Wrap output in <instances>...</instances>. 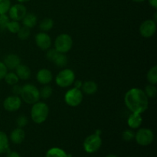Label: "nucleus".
Instances as JSON below:
<instances>
[{
	"label": "nucleus",
	"instance_id": "1",
	"mask_svg": "<svg viewBox=\"0 0 157 157\" xmlns=\"http://www.w3.org/2000/svg\"><path fill=\"white\" fill-rule=\"evenodd\" d=\"M124 103L132 113H144L149 106L148 98L144 90L136 87L131 88L126 93Z\"/></svg>",
	"mask_w": 157,
	"mask_h": 157
},
{
	"label": "nucleus",
	"instance_id": "2",
	"mask_svg": "<svg viewBox=\"0 0 157 157\" xmlns=\"http://www.w3.org/2000/svg\"><path fill=\"white\" fill-rule=\"evenodd\" d=\"M49 113L48 106L43 102H39L33 104L31 110V117L32 121L36 124H42L47 120Z\"/></svg>",
	"mask_w": 157,
	"mask_h": 157
},
{
	"label": "nucleus",
	"instance_id": "3",
	"mask_svg": "<svg viewBox=\"0 0 157 157\" xmlns=\"http://www.w3.org/2000/svg\"><path fill=\"white\" fill-rule=\"evenodd\" d=\"M20 96L23 101L29 104H34L39 101V90L35 85L27 84L21 87V92Z\"/></svg>",
	"mask_w": 157,
	"mask_h": 157
},
{
	"label": "nucleus",
	"instance_id": "4",
	"mask_svg": "<svg viewBox=\"0 0 157 157\" xmlns=\"http://www.w3.org/2000/svg\"><path fill=\"white\" fill-rule=\"evenodd\" d=\"M73 40L67 34H61L57 37L55 41V48L60 53H67L71 49Z\"/></svg>",
	"mask_w": 157,
	"mask_h": 157
},
{
	"label": "nucleus",
	"instance_id": "5",
	"mask_svg": "<svg viewBox=\"0 0 157 157\" xmlns=\"http://www.w3.org/2000/svg\"><path fill=\"white\" fill-rule=\"evenodd\" d=\"M75 80V75L71 69H64L57 75L56 84L61 87H67L71 85Z\"/></svg>",
	"mask_w": 157,
	"mask_h": 157
},
{
	"label": "nucleus",
	"instance_id": "6",
	"mask_svg": "<svg viewBox=\"0 0 157 157\" xmlns=\"http://www.w3.org/2000/svg\"><path fill=\"white\" fill-rule=\"evenodd\" d=\"M102 145V140L98 133L90 135L84 142V149L87 153H94L98 151Z\"/></svg>",
	"mask_w": 157,
	"mask_h": 157
},
{
	"label": "nucleus",
	"instance_id": "7",
	"mask_svg": "<svg viewBox=\"0 0 157 157\" xmlns=\"http://www.w3.org/2000/svg\"><path fill=\"white\" fill-rule=\"evenodd\" d=\"M83 93L80 89L74 87L67 90L64 95V101L67 105L71 107H77L80 105L83 101Z\"/></svg>",
	"mask_w": 157,
	"mask_h": 157
},
{
	"label": "nucleus",
	"instance_id": "8",
	"mask_svg": "<svg viewBox=\"0 0 157 157\" xmlns=\"http://www.w3.org/2000/svg\"><path fill=\"white\" fill-rule=\"evenodd\" d=\"M136 143L140 146H148L153 143L154 134L153 131L148 128H141L135 134Z\"/></svg>",
	"mask_w": 157,
	"mask_h": 157
},
{
	"label": "nucleus",
	"instance_id": "9",
	"mask_svg": "<svg viewBox=\"0 0 157 157\" xmlns=\"http://www.w3.org/2000/svg\"><path fill=\"white\" fill-rule=\"evenodd\" d=\"M156 31V21L153 20H147L140 26V33L144 38H151Z\"/></svg>",
	"mask_w": 157,
	"mask_h": 157
},
{
	"label": "nucleus",
	"instance_id": "10",
	"mask_svg": "<svg viewBox=\"0 0 157 157\" xmlns=\"http://www.w3.org/2000/svg\"><path fill=\"white\" fill-rule=\"evenodd\" d=\"M8 12L10 18H12L13 21H18L23 19L25 15L27 13V10L22 4H16L11 6Z\"/></svg>",
	"mask_w": 157,
	"mask_h": 157
},
{
	"label": "nucleus",
	"instance_id": "11",
	"mask_svg": "<svg viewBox=\"0 0 157 157\" xmlns=\"http://www.w3.org/2000/svg\"><path fill=\"white\" fill-rule=\"evenodd\" d=\"M21 105V100L17 95L9 96L3 102V107L7 111L14 112L18 110Z\"/></svg>",
	"mask_w": 157,
	"mask_h": 157
},
{
	"label": "nucleus",
	"instance_id": "12",
	"mask_svg": "<svg viewBox=\"0 0 157 157\" xmlns=\"http://www.w3.org/2000/svg\"><path fill=\"white\" fill-rule=\"evenodd\" d=\"M35 43L41 50H48L52 46V39L44 32L38 33L35 36Z\"/></svg>",
	"mask_w": 157,
	"mask_h": 157
},
{
	"label": "nucleus",
	"instance_id": "13",
	"mask_svg": "<svg viewBox=\"0 0 157 157\" xmlns=\"http://www.w3.org/2000/svg\"><path fill=\"white\" fill-rule=\"evenodd\" d=\"M36 78L38 83L45 85V84H48L52 81L53 75H52V71H49L48 69L43 68L38 71V72L37 73Z\"/></svg>",
	"mask_w": 157,
	"mask_h": 157
},
{
	"label": "nucleus",
	"instance_id": "14",
	"mask_svg": "<svg viewBox=\"0 0 157 157\" xmlns=\"http://www.w3.org/2000/svg\"><path fill=\"white\" fill-rule=\"evenodd\" d=\"M3 63L7 67V69L14 70V69H16V67L21 64V61H20L19 57L17 55L10 54V55H8L7 56L5 57Z\"/></svg>",
	"mask_w": 157,
	"mask_h": 157
},
{
	"label": "nucleus",
	"instance_id": "15",
	"mask_svg": "<svg viewBox=\"0 0 157 157\" xmlns=\"http://www.w3.org/2000/svg\"><path fill=\"white\" fill-rule=\"evenodd\" d=\"M25 137V133L22 130V128H15V130H12L10 134V139L13 144H20L24 141Z\"/></svg>",
	"mask_w": 157,
	"mask_h": 157
},
{
	"label": "nucleus",
	"instance_id": "16",
	"mask_svg": "<svg viewBox=\"0 0 157 157\" xmlns=\"http://www.w3.org/2000/svg\"><path fill=\"white\" fill-rule=\"evenodd\" d=\"M143 122V118L141 116V113H132L129 116L127 120V124L128 126L132 129H137L141 126Z\"/></svg>",
	"mask_w": 157,
	"mask_h": 157
},
{
	"label": "nucleus",
	"instance_id": "17",
	"mask_svg": "<svg viewBox=\"0 0 157 157\" xmlns=\"http://www.w3.org/2000/svg\"><path fill=\"white\" fill-rule=\"evenodd\" d=\"M15 70H16L15 74H16L17 76L18 77L19 79L25 81V80H28L29 78H30L31 70L28 66L25 65V64H20L19 65L16 67Z\"/></svg>",
	"mask_w": 157,
	"mask_h": 157
},
{
	"label": "nucleus",
	"instance_id": "18",
	"mask_svg": "<svg viewBox=\"0 0 157 157\" xmlns=\"http://www.w3.org/2000/svg\"><path fill=\"white\" fill-rule=\"evenodd\" d=\"M82 90L86 94H94L98 90V84L93 81H88L82 84Z\"/></svg>",
	"mask_w": 157,
	"mask_h": 157
},
{
	"label": "nucleus",
	"instance_id": "19",
	"mask_svg": "<svg viewBox=\"0 0 157 157\" xmlns=\"http://www.w3.org/2000/svg\"><path fill=\"white\" fill-rule=\"evenodd\" d=\"M23 25L25 27L29 28V29H32V28L35 27L37 24V16L32 13H26L25 17L22 19Z\"/></svg>",
	"mask_w": 157,
	"mask_h": 157
},
{
	"label": "nucleus",
	"instance_id": "20",
	"mask_svg": "<svg viewBox=\"0 0 157 157\" xmlns=\"http://www.w3.org/2000/svg\"><path fill=\"white\" fill-rule=\"evenodd\" d=\"M9 150V139L4 132L0 131V154L7 153Z\"/></svg>",
	"mask_w": 157,
	"mask_h": 157
},
{
	"label": "nucleus",
	"instance_id": "21",
	"mask_svg": "<svg viewBox=\"0 0 157 157\" xmlns=\"http://www.w3.org/2000/svg\"><path fill=\"white\" fill-rule=\"evenodd\" d=\"M46 157H67V154L61 149L53 147L47 152Z\"/></svg>",
	"mask_w": 157,
	"mask_h": 157
},
{
	"label": "nucleus",
	"instance_id": "22",
	"mask_svg": "<svg viewBox=\"0 0 157 157\" xmlns=\"http://www.w3.org/2000/svg\"><path fill=\"white\" fill-rule=\"evenodd\" d=\"M54 21L52 18H45L40 21L39 28L43 32H48L53 28Z\"/></svg>",
	"mask_w": 157,
	"mask_h": 157
},
{
	"label": "nucleus",
	"instance_id": "23",
	"mask_svg": "<svg viewBox=\"0 0 157 157\" xmlns=\"http://www.w3.org/2000/svg\"><path fill=\"white\" fill-rule=\"evenodd\" d=\"M5 81L9 85H15L18 84L19 78L17 76V75L14 72H7L4 78Z\"/></svg>",
	"mask_w": 157,
	"mask_h": 157
},
{
	"label": "nucleus",
	"instance_id": "24",
	"mask_svg": "<svg viewBox=\"0 0 157 157\" xmlns=\"http://www.w3.org/2000/svg\"><path fill=\"white\" fill-rule=\"evenodd\" d=\"M147 80L151 84H156L157 83V67L153 66L150 69L147 73Z\"/></svg>",
	"mask_w": 157,
	"mask_h": 157
},
{
	"label": "nucleus",
	"instance_id": "25",
	"mask_svg": "<svg viewBox=\"0 0 157 157\" xmlns=\"http://www.w3.org/2000/svg\"><path fill=\"white\" fill-rule=\"evenodd\" d=\"M58 67H62L67 64V57L64 53H58L56 58L53 61Z\"/></svg>",
	"mask_w": 157,
	"mask_h": 157
},
{
	"label": "nucleus",
	"instance_id": "26",
	"mask_svg": "<svg viewBox=\"0 0 157 157\" xmlns=\"http://www.w3.org/2000/svg\"><path fill=\"white\" fill-rule=\"evenodd\" d=\"M39 93L40 98H43V99H48V98H49L52 95L53 89L52 88L51 86L45 84V85L39 90Z\"/></svg>",
	"mask_w": 157,
	"mask_h": 157
},
{
	"label": "nucleus",
	"instance_id": "27",
	"mask_svg": "<svg viewBox=\"0 0 157 157\" xmlns=\"http://www.w3.org/2000/svg\"><path fill=\"white\" fill-rule=\"evenodd\" d=\"M145 92L146 95L147 96V98H154L156 96V93H157V89L156 87V86L154 84H148V85L146 86L145 87Z\"/></svg>",
	"mask_w": 157,
	"mask_h": 157
},
{
	"label": "nucleus",
	"instance_id": "28",
	"mask_svg": "<svg viewBox=\"0 0 157 157\" xmlns=\"http://www.w3.org/2000/svg\"><path fill=\"white\" fill-rule=\"evenodd\" d=\"M20 28H21V25L20 24L18 23V21H9V22L8 23L7 25V27L6 29L9 31L10 32L13 34H16L18 33V32L19 31Z\"/></svg>",
	"mask_w": 157,
	"mask_h": 157
},
{
	"label": "nucleus",
	"instance_id": "29",
	"mask_svg": "<svg viewBox=\"0 0 157 157\" xmlns=\"http://www.w3.org/2000/svg\"><path fill=\"white\" fill-rule=\"evenodd\" d=\"M17 34H18V37L20 39L26 40L30 36V30H29V28L23 26V27L20 28L19 31H18Z\"/></svg>",
	"mask_w": 157,
	"mask_h": 157
},
{
	"label": "nucleus",
	"instance_id": "30",
	"mask_svg": "<svg viewBox=\"0 0 157 157\" xmlns=\"http://www.w3.org/2000/svg\"><path fill=\"white\" fill-rule=\"evenodd\" d=\"M11 7L10 0H0V14H6Z\"/></svg>",
	"mask_w": 157,
	"mask_h": 157
},
{
	"label": "nucleus",
	"instance_id": "31",
	"mask_svg": "<svg viewBox=\"0 0 157 157\" xmlns=\"http://www.w3.org/2000/svg\"><path fill=\"white\" fill-rule=\"evenodd\" d=\"M122 138L124 141L126 142H130L132 140H133L135 138V133L134 132L130 130H127L123 133L122 134Z\"/></svg>",
	"mask_w": 157,
	"mask_h": 157
},
{
	"label": "nucleus",
	"instance_id": "32",
	"mask_svg": "<svg viewBox=\"0 0 157 157\" xmlns=\"http://www.w3.org/2000/svg\"><path fill=\"white\" fill-rule=\"evenodd\" d=\"M9 22V18L6 14H0V30H4Z\"/></svg>",
	"mask_w": 157,
	"mask_h": 157
},
{
	"label": "nucleus",
	"instance_id": "33",
	"mask_svg": "<svg viewBox=\"0 0 157 157\" xmlns=\"http://www.w3.org/2000/svg\"><path fill=\"white\" fill-rule=\"evenodd\" d=\"M58 53H59V52H58L55 48L49 49V50L48 51L46 57H47V58L49 60V61L53 62V61H55V58H56L57 55H58Z\"/></svg>",
	"mask_w": 157,
	"mask_h": 157
},
{
	"label": "nucleus",
	"instance_id": "34",
	"mask_svg": "<svg viewBox=\"0 0 157 157\" xmlns=\"http://www.w3.org/2000/svg\"><path fill=\"white\" fill-rule=\"evenodd\" d=\"M28 124V119L25 116L21 115V116L18 117L16 120V124L18 125V127L22 128V127H25Z\"/></svg>",
	"mask_w": 157,
	"mask_h": 157
},
{
	"label": "nucleus",
	"instance_id": "35",
	"mask_svg": "<svg viewBox=\"0 0 157 157\" xmlns=\"http://www.w3.org/2000/svg\"><path fill=\"white\" fill-rule=\"evenodd\" d=\"M7 67L4 64V63L0 61V81L5 78L6 73H7Z\"/></svg>",
	"mask_w": 157,
	"mask_h": 157
},
{
	"label": "nucleus",
	"instance_id": "36",
	"mask_svg": "<svg viewBox=\"0 0 157 157\" xmlns=\"http://www.w3.org/2000/svg\"><path fill=\"white\" fill-rule=\"evenodd\" d=\"M13 88H12V91H13V93L15 94V95H17V96H18V95L21 94V86L18 85V84H15V85H13Z\"/></svg>",
	"mask_w": 157,
	"mask_h": 157
},
{
	"label": "nucleus",
	"instance_id": "37",
	"mask_svg": "<svg viewBox=\"0 0 157 157\" xmlns=\"http://www.w3.org/2000/svg\"><path fill=\"white\" fill-rule=\"evenodd\" d=\"M6 157H21V156H20L19 153H17V152L10 151V150H9V151L7 152V156H6Z\"/></svg>",
	"mask_w": 157,
	"mask_h": 157
},
{
	"label": "nucleus",
	"instance_id": "38",
	"mask_svg": "<svg viewBox=\"0 0 157 157\" xmlns=\"http://www.w3.org/2000/svg\"><path fill=\"white\" fill-rule=\"evenodd\" d=\"M149 3H150V6L152 7H153L154 9H156L157 8V0H148Z\"/></svg>",
	"mask_w": 157,
	"mask_h": 157
},
{
	"label": "nucleus",
	"instance_id": "39",
	"mask_svg": "<svg viewBox=\"0 0 157 157\" xmlns=\"http://www.w3.org/2000/svg\"><path fill=\"white\" fill-rule=\"evenodd\" d=\"M82 84H83V83L81 82V81H75V87H76V88L80 89L81 87H82Z\"/></svg>",
	"mask_w": 157,
	"mask_h": 157
},
{
	"label": "nucleus",
	"instance_id": "40",
	"mask_svg": "<svg viewBox=\"0 0 157 157\" xmlns=\"http://www.w3.org/2000/svg\"><path fill=\"white\" fill-rule=\"evenodd\" d=\"M17 1L19 2H21V3H23V2H26L30 1V0H17Z\"/></svg>",
	"mask_w": 157,
	"mask_h": 157
},
{
	"label": "nucleus",
	"instance_id": "41",
	"mask_svg": "<svg viewBox=\"0 0 157 157\" xmlns=\"http://www.w3.org/2000/svg\"><path fill=\"white\" fill-rule=\"evenodd\" d=\"M106 157H118V156H116V155H114V154H110V155H107Z\"/></svg>",
	"mask_w": 157,
	"mask_h": 157
},
{
	"label": "nucleus",
	"instance_id": "42",
	"mask_svg": "<svg viewBox=\"0 0 157 157\" xmlns=\"http://www.w3.org/2000/svg\"><path fill=\"white\" fill-rule=\"evenodd\" d=\"M133 2H142L145 1V0H133Z\"/></svg>",
	"mask_w": 157,
	"mask_h": 157
},
{
	"label": "nucleus",
	"instance_id": "43",
	"mask_svg": "<svg viewBox=\"0 0 157 157\" xmlns=\"http://www.w3.org/2000/svg\"><path fill=\"white\" fill-rule=\"evenodd\" d=\"M127 157H130V156H127Z\"/></svg>",
	"mask_w": 157,
	"mask_h": 157
}]
</instances>
